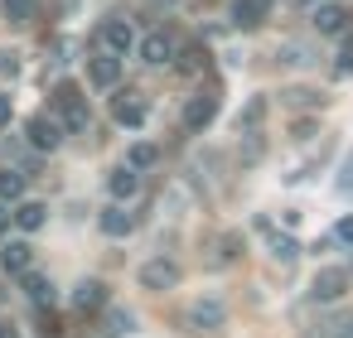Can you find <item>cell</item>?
I'll use <instances>...</instances> for the list:
<instances>
[{
  "label": "cell",
  "instance_id": "cell-1",
  "mask_svg": "<svg viewBox=\"0 0 353 338\" xmlns=\"http://www.w3.org/2000/svg\"><path fill=\"white\" fill-rule=\"evenodd\" d=\"M49 107H54L59 126H63V131H73V136H78V131H88V121H92V116H88V102H83V87H78V83H68V78L54 87Z\"/></svg>",
  "mask_w": 353,
  "mask_h": 338
},
{
  "label": "cell",
  "instance_id": "cell-2",
  "mask_svg": "<svg viewBox=\"0 0 353 338\" xmlns=\"http://www.w3.org/2000/svg\"><path fill=\"white\" fill-rule=\"evenodd\" d=\"M213 116H218V87H199V92L184 102V131L199 136V131L213 126Z\"/></svg>",
  "mask_w": 353,
  "mask_h": 338
},
{
  "label": "cell",
  "instance_id": "cell-3",
  "mask_svg": "<svg viewBox=\"0 0 353 338\" xmlns=\"http://www.w3.org/2000/svg\"><path fill=\"white\" fill-rule=\"evenodd\" d=\"M25 131H30V145H34V150H59V145H63V136H68V131L59 126V116H54V112H34V116L25 121Z\"/></svg>",
  "mask_w": 353,
  "mask_h": 338
},
{
  "label": "cell",
  "instance_id": "cell-4",
  "mask_svg": "<svg viewBox=\"0 0 353 338\" xmlns=\"http://www.w3.org/2000/svg\"><path fill=\"white\" fill-rule=\"evenodd\" d=\"M343 290H348V271L343 266H319L314 280H310V299H319V304L343 299Z\"/></svg>",
  "mask_w": 353,
  "mask_h": 338
},
{
  "label": "cell",
  "instance_id": "cell-5",
  "mask_svg": "<svg viewBox=\"0 0 353 338\" xmlns=\"http://www.w3.org/2000/svg\"><path fill=\"white\" fill-rule=\"evenodd\" d=\"M179 275H184L179 261H170V256H155V261L141 266V285H145V290H174Z\"/></svg>",
  "mask_w": 353,
  "mask_h": 338
},
{
  "label": "cell",
  "instance_id": "cell-6",
  "mask_svg": "<svg viewBox=\"0 0 353 338\" xmlns=\"http://www.w3.org/2000/svg\"><path fill=\"white\" fill-rule=\"evenodd\" d=\"M310 25H314V34H343V30H353V6H319L310 15Z\"/></svg>",
  "mask_w": 353,
  "mask_h": 338
},
{
  "label": "cell",
  "instance_id": "cell-7",
  "mask_svg": "<svg viewBox=\"0 0 353 338\" xmlns=\"http://www.w3.org/2000/svg\"><path fill=\"white\" fill-rule=\"evenodd\" d=\"M97 39H102V49H107V54H131L136 30H131V20H102Z\"/></svg>",
  "mask_w": 353,
  "mask_h": 338
},
{
  "label": "cell",
  "instance_id": "cell-8",
  "mask_svg": "<svg viewBox=\"0 0 353 338\" xmlns=\"http://www.w3.org/2000/svg\"><path fill=\"white\" fill-rule=\"evenodd\" d=\"M112 121L136 131V126L145 121V97H141V92H117V97H112Z\"/></svg>",
  "mask_w": 353,
  "mask_h": 338
},
{
  "label": "cell",
  "instance_id": "cell-9",
  "mask_svg": "<svg viewBox=\"0 0 353 338\" xmlns=\"http://www.w3.org/2000/svg\"><path fill=\"white\" fill-rule=\"evenodd\" d=\"M256 227H261V232H266V242H271V256H276V261H281V266H295V261H300V242H295V237H290V232H276V227H271V222H266V218H261V222H256Z\"/></svg>",
  "mask_w": 353,
  "mask_h": 338
},
{
  "label": "cell",
  "instance_id": "cell-10",
  "mask_svg": "<svg viewBox=\"0 0 353 338\" xmlns=\"http://www.w3.org/2000/svg\"><path fill=\"white\" fill-rule=\"evenodd\" d=\"M271 15V0H232V25L237 30H256Z\"/></svg>",
  "mask_w": 353,
  "mask_h": 338
},
{
  "label": "cell",
  "instance_id": "cell-11",
  "mask_svg": "<svg viewBox=\"0 0 353 338\" xmlns=\"http://www.w3.org/2000/svg\"><path fill=\"white\" fill-rule=\"evenodd\" d=\"M141 59H145V63H170V59H174V34L150 30V34L141 39Z\"/></svg>",
  "mask_w": 353,
  "mask_h": 338
},
{
  "label": "cell",
  "instance_id": "cell-12",
  "mask_svg": "<svg viewBox=\"0 0 353 338\" xmlns=\"http://www.w3.org/2000/svg\"><path fill=\"white\" fill-rule=\"evenodd\" d=\"M117 78H121V59L117 54H97L88 63V83L92 87H117Z\"/></svg>",
  "mask_w": 353,
  "mask_h": 338
},
{
  "label": "cell",
  "instance_id": "cell-13",
  "mask_svg": "<svg viewBox=\"0 0 353 338\" xmlns=\"http://www.w3.org/2000/svg\"><path fill=\"white\" fill-rule=\"evenodd\" d=\"M97 227H102L107 237H131V232H136V213H126L121 203H112V208H102Z\"/></svg>",
  "mask_w": 353,
  "mask_h": 338
},
{
  "label": "cell",
  "instance_id": "cell-14",
  "mask_svg": "<svg viewBox=\"0 0 353 338\" xmlns=\"http://www.w3.org/2000/svg\"><path fill=\"white\" fill-rule=\"evenodd\" d=\"M223 319H228L223 299H194V304H189V324H194V328H218Z\"/></svg>",
  "mask_w": 353,
  "mask_h": 338
},
{
  "label": "cell",
  "instance_id": "cell-15",
  "mask_svg": "<svg viewBox=\"0 0 353 338\" xmlns=\"http://www.w3.org/2000/svg\"><path fill=\"white\" fill-rule=\"evenodd\" d=\"M107 189H112V198H117V203H126V198H136V189H141V169H131V165H121V169H112V179H107Z\"/></svg>",
  "mask_w": 353,
  "mask_h": 338
},
{
  "label": "cell",
  "instance_id": "cell-16",
  "mask_svg": "<svg viewBox=\"0 0 353 338\" xmlns=\"http://www.w3.org/2000/svg\"><path fill=\"white\" fill-rule=\"evenodd\" d=\"M102 304H107V285H102V280H78V290H73V309L92 314V309H102Z\"/></svg>",
  "mask_w": 353,
  "mask_h": 338
},
{
  "label": "cell",
  "instance_id": "cell-17",
  "mask_svg": "<svg viewBox=\"0 0 353 338\" xmlns=\"http://www.w3.org/2000/svg\"><path fill=\"white\" fill-rule=\"evenodd\" d=\"M30 261H34V246L30 242H6V246H0V266H6L10 275H20Z\"/></svg>",
  "mask_w": 353,
  "mask_h": 338
},
{
  "label": "cell",
  "instance_id": "cell-18",
  "mask_svg": "<svg viewBox=\"0 0 353 338\" xmlns=\"http://www.w3.org/2000/svg\"><path fill=\"white\" fill-rule=\"evenodd\" d=\"M25 198V169L0 165V203H20Z\"/></svg>",
  "mask_w": 353,
  "mask_h": 338
},
{
  "label": "cell",
  "instance_id": "cell-19",
  "mask_svg": "<svg viewBox=\"0 0 353 338\" xmlns=\"http://www.w3.org/2000/svg\"><path fill=\"white\" fill-rule=\"evenodd\" d=\"M20 285H25V295L34 299V304H54V285H49V275H39V271H20Z\"/></svg>",
  "mask_w": 353,
  "mask_h": 338
},
{
  "label": "cell",
  "instance_id": "cell-20",
  "mask_svg": "<svg viewBox=\"0 0 353 338\" xmlns=\"http://www.w3.org/2000/svg\"><path fill=\"white\" fill-rule=\"evenodd\" d=\"M102 309H107V304H102ZM131 328H136L131 309H107V319H102L97 333H102V338H121V333H131Z\"/></svg>",
  "mask_w": 353,
  "mask_h": 338
},
{
  "label": "cell",
  "instance_id": "cell-21",
  "mask_svg": "<svg viewBox=\"0 0 353 338\" xmlns=\"http://www.w3.org/2000/svg\"><path fill=\"white\" fill-rule=\"evenodd\" d=\"M15 222H20L25 232H39V227L49 222V208H44V203H20V208H15Z\"/></svg>",
  "mask_w": 353,
  "mask_h": 338
},
{
  "label": "cell",
  "instance_id": "cell-22",
  "mask_svg": "<svg viewBox=\"0 0 353 338\" xmlns=\"http://www.w3.org/2000/svg\"><path fill=\"white\" fill-rule=\"evenodd\" d=\"M281 102H285V107H324L329 97H324V92H314V87H285V92H281Z\"/></svg>",
  "mask_w": 353,
  "mask_h": 338
},
{
  "label": "cell",
  "instance_id": "cell-23",
  "mask_svg": "<svg viewBox=\"0 0 353 338\" xmlns=\"http://www.w3.org/2000/svg\"><path fill=\"white\" fill-rule=\"evenodd\" d=\"M261 116H266V97H252V102H247V112H237V136H242V131H256V126H261Z\"/></svg>",
  "mask_w": 353,
  "mask_h": 338
},
{
  "label": "cell",
  "instance_id": "cell-24",
  "mask_svg": "<svg viewBox=\"0 0 353 338\" xmlns=\"http://www.w3.org/2000/svg\"><path fill=\"white\" fill-rule=\"evenodd\" d=\"M155 160H160V150H155L150 140H136V145L126 150V165H131V169H150Z\"/></svg>",
  "mask_w": 353,
  "mask_h": 338
},
{
  "label": "cell",
  "instance_id": "cell-25",
  "mask_svg": "<svg viewBox=\"0 0 353 338\" xmlns=\"http://www.w3.org/2000/svg\"><path fill=\"white\" fill-rule=\"evenodd\" d=\"M0 6H6V20L10 25H30L34 20V0H0Z\"/></svg>",
  "mask_w": 353,
  "mask_h": 338
},
{
  "label": "cell",
  "instance_id": "cell-26",
  "mask_svg": "<svg viewBox=\"0 0 353 338\" xmlns=\"http://www.w3.org/2000/svg\"><path fill=\"white\" fill-rule=\"evenodd\" d=\"M348 324H353V314H348V309H339V314L319 319V328H314V333H319V338H334V333H343Z\"/></svg>",
  "mask_w": 353,
  "mask_h": 338
},
{
  "label": "cell",
  "instance_id": "cell-27",
  "mask_svg": "<svg viewBox=\"0 0 353 338\" xmlns=\"http://www.w3.org/2000/svg\"><path fill=\"white\" fill-rule=\"evenodd\" d=\"M334 73H339V78L353 73V30H343V44H339V59H334Z\"/></svg>",
  "mask_w": 353,
  "mask_h": 338
},
{
  "label": "cell",
  "instance_id": "cell-28",
  "mask_svg": "<svg viewBox=\"0 0 353 338\" xmlns=\"http://www.w3.org/2000/svg\"><path fill=\"white\" fill-rule=\"evenodd\" d=\"M237 246H242V237H237V232H228V237L218 242V256H213V266H228V261L237 256Z\"/></svg>",
  "mask_w": 353,
  "mask_h": 338
},
{
  "label": "cell",
  "instance_id": "cell-29",
  "mask_svg": "<svg viewBox=\"0 0 353 338\" xmlns=\"http://www.w3.org/2000/svg\"><path fill=\"white\" fill-rule=\"evenodd\" d=\"M203 63H208V54H203V49H184V54H179V73H199Z\"/></svg>",
  "mask_w": 353,
  "mask_h": 338
},
{
  "label": "cell",
  "instance_id": "cell-30",
  "mask_svg": "<svg viewBox=\"0 0 353 338\" xmlns=\"http://www.w3.org/2000/svg\"><path fill=\"white\" fill-rule=\"evenodd\" d=\"M39 338H63V328H59V319L39 304Z\"/></svg>",
  "mask_w": 353,
  "mask_h": 338
},
{
  "label": "cell",
  "instance_id": "cell-31",
  "mask_svg": "<svg viewBox=\"0 0 353 338\" xmlns=\"http://www.w3.org/2000/svg\"><path fill=\"white\" fill-rule=\"evenodd\" d=\"M281 59L285 63H310V49L305 44H281Z\"/></svg>",
  "mask_w": 353,
  "mask_h": 338
},
{
  "label": "cell",
  "instance_id": "cell-32",
  "mask_svg": "<svg viewBox=\"0 0 353 338\" xmlns=\"http://www.w3.org/2000/svg\"><path fill=\"white\" fill-rule=\"evenodd\" d=\"M339 193H353V155L343 160V174H339Z\"/></svg>",
  "mask_w": 353,
  "mask_h": 338
},
{
  "label": "cell",
  "instance_id": "cell-33",
  "mask_svg": "<svg viewBox=\"0 0 353 338\" xmlns=\"http://www.w3.org/2000/svg\"><path fill=\"white\" fill-rule=\"evenodd\" d=\"M334 242H348V246H353V218H343V222L334 227Z\"/></svg>",
  "mask_w": 353,
  "mask_h": 338
},
{
  "label": "cell",
  "instance_id": "cell-34",
  "mask_svg": "<svg viewBox=\"0 0 353 338\" xmlns=\"http://www.w3.org/2000/svg\"><path fill=\"white\" fill-rule=\"evenodd\" d=\"M10 116H15V107H10V97L0 92V126H10Z\"/></svg>",
  "mask_w": 353,
  "mask_h": 338
},
{
  "label": "cell",
  "instance_id": "cell-35",
  "mask_svg": "<svg viewBox=\"0 0 353 338\" xmlns=\"http://www.w3.org/2000/svg\"><path fill=\"white\" fill-rule=\"evenodd\" d=\"M0 73H10V78L20 73V63H15V54H0Z\"/></svg>",
  "mask_w": 353,
  "mask_h": 338
},
{
  "label": "cell",
  "instance_id": "cell-36",
  "mask_svg": "<svg viewBox=\"0 0 353 338\" xmlns=\"http://www.w3.org/2000/svg\"><path fill=\"white\" fill-rule=\"evenodd\" d=\"M6 227H10V203H0V237H6Z\"/></svg>",
  "mask_w": 353,
  "mask_h": 338
},
{
  "label": "cell",
  "instance_id": "cell-37",
  "mask_svg": "<svg viewBox=\"0 0 353 338\" xmlns=\"http://www.w3.org/2000/svg\"><path fill=\"white\" fill-rule=\"evenodd\" d=\"M0 338H20V328L15 324H0Z\"/></svg>",
  "mask_w": 353,
  "mask_h": 338
},
{
  "label": "cell",
  "instance_id": "cell-38",
  "mask_svg": "<svg viewBox=\"0 0 353 338\" xmlns=\"http://www.w3.org/2000/svg\"><path fill=\"white\" fill-rule=\"evenodd\" d=\"M334 338H353V324H348V328H343V333H334Z\"/></svg>",
  "mask_w": 353,
  "mask_h": 338
},
{
  "label": "cell",
  "instance_id": "cell-39",
  "mask_svg": "<svg viewBox=\"0 0 353 338\" xmlns=\"http://www.w3.org/2000/svg\"><path fill=\"white\" fill-rule=\"evenodd\" d=\"M150 6H170V0H150Z\"/></svg>",
  "mask_w": 353,
  "mask_h": 338
},
{
  "label": "cell",
  "instance_id": "cell-40",
  "mask_svg": "<svg viewBox=\"0 0 353 338\" xmlns=\"http://www.w3.org/2000/svg\"><path fill=\"white\" fill-rule=\"evenodd\" d=\"M300 6H310V0H300Z\"/></svg>",
  "mask_w": 353,
  "mask_h": 338
},
{
  "label": "cell",
  "instance_id": "cell-41",
  "mask_svg": "<svg viewBox=\"0 0 353 338\" xmlns=\"http://www.w3.org/2000/svg\"><path fill=\"white\" fill-rule=\"evenodd\" d=\"M348 275H353V266H348Z\"/></svg>",
  "mask_w": 353,
  "mask_h": 338
}]
</instances>
